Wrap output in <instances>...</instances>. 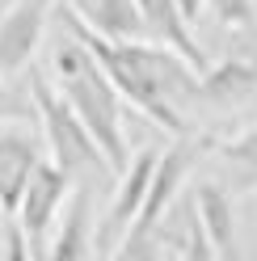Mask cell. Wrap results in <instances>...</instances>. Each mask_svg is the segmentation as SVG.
I'll use <instances>...</instances> for the list:
<instances>
[{
  "label": "cell",
  "mask_w": 257,
  "mask_h": 261,
  "mask_svg": "<svg viewBox=\"0 0 257 261\" xmlns=\"http://www.w3.org/2000/svg\"><path fill=\"white\" fill-rule=\"evenodd\" d=\"M51 68L59 80V93L76 106V114L93 130V139L101 143L110 169L122 173L131 165V156H126V139H122V93H118V85L110 80V72L97 63V55L72 30L51 51Z\"/></svg>",
  "instance_id": "1"
},
{
  "label": "cell",
  "mask_w": 257,
  "mask_h": 261,
  "mask_svg": "<svg viewBox=\"0 0 257 261\" xmlns=\"http://www.w3.org/2000/svg\"><path fill=\"white\" fill-rule=\"evenodd\" d=\"M59 17H63V25H68L93 55H97V63L110 72V80L118 85V93L143 114V118H152L156 126L173 130V135H182V130H186L182 126V114H177V106H173V97L156 85V76L148 68V55H143V38H131V42L101 38L97 30H89L85 21L76 17V9L68 5V0L59 5Z\"/></svg>",
  "instance_id": "2"
},
{
  "label": "cell",
  "mask_w": 257,
  "mask_h": 261,
  "mask_svg": "<svg viewBox=\"0 0 257 261\" xmlns=\"http://www.w3.org/2000/svg\"><path fill=\"white\" fill-rule=\"evenodd\" d=\"M30 93H34V106H38V118H42V135H46V143H51V160L55 165H63L72 177L76 173H97V177L114 173L110 160H106V152H101V143L93 139V130L76 114V106L59 89L46 85V76L30 72Z\"/></svg>",
  "instance_id": "3"
},
{
  "label": "cell",
  "mask_w": 257,
  "mask_h": 261,
  "mask_svg": "<svg viewBox=\"0 0 257 261\" xmlns=\"http://www.w3.org/2000/svg\"><path fill=\"white\" fill-rule=\"evenodd\" d=\"M190 156H194L190 143H177V148L160 152L156 173H152V186H148V198H143L139 215L131 223V232H126L122 244L114 249L118 257H152V240H156L160 223H165L169 206H173V198H177V190H182L186 173H190Z\"/></svg>",
  "instance_id": "4"
},
{
  "label": "cell",
  "mask_w": 257,
  "mask_h": 261,
  "mask_svg": "<svg viewBox=\"0 0 257 261\" xmlns=\"http://www.w3.org/2000/svg\"><path fill=\"white\" fill-rule=\"evenodd\" d=\"M156 160H160L156 148H143V152L131 156V165L118 173L122 181H118V194H114V202H110L106 219H101L97 253H114L118 244H122V236L131 232V223H135V215H139V206H143V198H148V186H152Z\"/></svg>",
  "instance_id": "5"
},
{
  "label": "cell",
  "mask_w": 257,
  "mask_h": 261,
  "mask_svg": "<svg viewBox=\"0 0 257 261\" xmlns=\"http://www.w3.org/2000/svg\"><path fill=\"white\" fill-rule=\"evenodd\" d=\"M72 194V173L55 165V160H38L34 177H30L25 186V198H21V227L30 236V249H34V257H46V232H51L55 223V211L63 206V198Z\"/></svg>",
  "instance_id": "6"
},
{
  "label": "cell",
  "mask_w": 257,
  "mask_h": 261,
  "mask_svg": "<svg viewBox=\"0 0 257 261\" xmlns=\"http://www.w3.org/2000/svg\"><path fill=\"white\" fill-rule=\"evenodd\" d=\"M59 0H13V5L0 13V76L21 72L30 59H34L46 17Z\"/></svg>",
  "instance_id": "7"
},
{
  "label": "cell",
  "mask_w": 257,
  "mask_h": 261,
  "mask_svg": "<svg viewBox=\"0 0 257 261\" xmlns=\"http://www.w3.org/2000/svg\"><path fill=\"white\" fill-rule=\"evenodd\" d=\"M38 143L25 135V130H13V126H0V215L13 219L21 211L25 198V186L38 169Z\"/></svg>",
  "instance_id": "8"
},
{
  "label": "cell",
  "mask_w": 257,
  "mask_h": 261,
  "mask_svg": "<svg viewBox=\"0 0 257 261\" xmlns=\"http://www.w3.org/2000/svg\"><path fill=\"white\" fill-rule=\"evenodd\" d=\"M76 9V17L89 30H97L101 38L114 42H131L148 34V21L139 13V0H68Z\"/></svg>",
  "instance_id": "9"
},
{
  "label": "cell",
  "mask_w": 257,
  "mask_h": 261,
  "mask_svg": "<svg viewBox=\"0 0 257 261\" xmlns=\"http://www.w3.org/2000/svg\"><path fill=\"white\" fill-rule=\"evenodd\" d=\"M139 13H143V21H148V34H156L160 42H169L173 51H182L198 72H207V51L194 42L190 21H186L177 0H139Z\"/></svg>",
  "instance_id": "10"
},
{
  "label": "cell",
  "mask_w": 257,
  "mask_h": 261,
  "mask_svg": "<svg viewBox=\"0 0 257 261\" xmlns=\"http://www.w3.org/2000/svg\"><path fill=\"white\" fill-rule=\"evenodd\" d=\"M194 211L207 227V236L215 244V257H236V211L228 190L215 181H198L194 186Z\"/></svg>",
  "instance_id": "11"
},
{
  "label": "cell",
  "mask_w": 257,
  "mask_h": 261,
  "mask_svg": "<svg viewBox=\"0 0 257 261\" xmlns=\"http://www.w3.org/2000/svg\"><path fill=\"white\" fill-rule=\"evenodd\" d=\"M89 253H97V240L89 236V194L72 190V206H68V215H63V227H59L55 244L46 249V257L72 261V257H89Z\"/></svg>",
  "instance_id": "12"
},
{
  "label": "cell",
  "mask_w": 257,
  "mask_h": 261,
  "mask_svg": "<svg viewBox=\"0 0 257 261\" xmlns=\"http://www.w3.org/2000/svg\"><path fill=\"white\" fill-rule=\"evenodd\" d=\"M253 89H257V63L253 59H219L215 68L202 72V97H211V101L249 97Z\"/></svg>",
  "instance_id": "13"
},
{
  "label": "cell",
  "mask_w": 257,
  "mask_h": 261,
  "mask_svg": "<svg viewBox=\"0 0 257 261\" xmlns=\"http://www.w3.org/2000/svg\"><path fill=\"white\" fill-rule=\"evenodd\" d=\"M215 152H219L223 160H232V165H240V169H257V126L240 130L236 139L215 143Z\"/></svg>",
  "instance_id": "14"
},
{
  "label": "cell",
  "mask_w": 257,
  "mask_h": 261,
  "mask_svg": "<svg viewBox=\"0 0 257 261\" xmlns=\"http://www.w3.org/2000/svg\"><path fill=\"white\" fill-rule=\"evenodd\" d=\"M207 9H211L215 21L228 25V30H245V25H253V0H207Z\"/></svg>",
  "instance_id": "15"
},
{
  "label": "cell",
  "mask_w": 257,
  "mask_h": 261,
  "mask_svg": "<svg viewBox=\"0 0 257 261\" xmlns=\"http://www.w3.org/2000/svg\"><path fill=\"white\" fill-rule=\"evenodd\" d=\"M177 5H182V13H186V21L194 25V21L202 17V5H207V0H177Z\"/></svg>",
  "instance_id": "16"
}]
</instances>
